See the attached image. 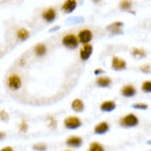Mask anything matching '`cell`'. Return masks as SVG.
I'll return each mask as SVG.
<instances>
[{
  "instance_id": "cell-1",
  "label": "cell",
  "mask_w": 151,
  "mask_h": 151,
  "mask_svg": "<svg viewBox=\"0 0 151 151\" xmlns=\"http://www.w3.org/2000/svg\"><path fill=\"white\" fill-rule=\"evenodd\" d=\"M62 43L70 50H75L79 45V40H78V36H76L73 33H69V35H65L63 37Z\"/></svg>"
},
{
  "instance_id": "cell-2",
  "label": "cell",
  "mask_w": 151,
  "mask_h": 151,
  "mask_svg": "<svg viewBox=\"0 0 151 151\" xmlns=\"http://www.w3.org/2000/svg\"><path fill=\"white\" fill-rule=\"evenodd\" d=\"M7 86H8L10 90L16 91V90L20 89L21 86H22V80H21V78L18 75L12 74L7 79Z\"/></svg>"
},
{
  "instance_id": "cell-3",
  "label": "cell",
  "mask_w": 151,
  "mask_h": 151,
  "mask_svg": "<svg viewBox=\"0 0 151 151\" xmlns=\"http://www.w3.org/2000/svg\"><path fill=\"white\" fill-rule=\"evenodd\" d=\"M138 118L134 114H128L124 116L122 120H120V124L124 127H134L138 124Z\"/></svg>"
},
{
  "instance_id": "cell-4",
  "label": "cell",
  "mask_w": 151,
  "mask_h": 151,
  "mask_svg": "<svg viewBox=\"0 0 151 151\" xmlns=\"http://www.w3.org/2000/svg\"><path fill=\"white\" fill-rule=\"evenodd\" d=\"M65 126L69 129H77L82 125V121L77 116H69L65 120Z\"/></svg>"
},
{
  "instance_id": "cell-5",
  "label": "cell",
  "mask_w": 151,
  "mask_h": 151,
  "mask_svg": "<svg viewBox=\"0 0 151 151\" xmlns=\"http://www.w3.org/2000/svg\"><path fill=\"white\" fill-rule=\"evenodd\" d=\"M93 38V33L90 29H83L79 32L78 35V40H79V42L83 43V45H88L90 43V41Z\"/></svg>"
},
{
  "instance_id": "cell-6",
  "label": "cell",
  "mask_w": 151,
  "mask_h": 151,
  "mask_svg": "<svg viewBox=\"0 0 151 151\" xmlns=\"http://www.w3.org/2000/svg\"><path fill=\"white\" fill-rule=\"evenodd\" d=\"M41 17L43 18V20L47 21V22H52V21L57 18V11H55V9L53 8V7L47 8L45 10L42 11Z\"/></svg>"
},
{
  "instance_id": "cell-7",
  "label": "cell",
  "mask_w": 151,
  "mask_h": 151,
  "mask_svg": "<svg viewBox=\"0 0 151 151\" xmlns=\"http://www.w3.org/2000/svg\"><path fill=\"white\" fill-rule=\"evenodd\" d=\"M92 53H93V45L90 43L84 45L80 50V58L82 60H87L92 55Z\"/></svg>"
},
{
  "instance_id": "cell-8",
  "label": "cell",
  "mask_w": 151,
  "mask_h": 151,
  "mask_svg": "<svg viewBox=\"0 0 151 151\" xmlns=\"http://www.w3.org/2000/svg\"><path fill=\"white\" fill-rule=\"evenodd\" d=\"M126 62L123 58H120L118 57H114L112 58V68L116 70H121L126 69Z\"/></svg>"
},
{
  "instance_id": "cell-9",
  "label": "cell",
  "mask_w": 151,
  "mask_h": 151,
  "mask_svg": "<svg viewBox=\"0 0 151 151\" xmlns=\"http://www.w3.org/2000/svg\"><path fill=\"white\" fill-rule=\"evenodd\" d=\"M77 7V1L76 0H67L62 4V10L65 13H70Z\"/></svg>"
},
{
  "instance_id": "cell-10",
  "label": "cell",
  "mask_w": 151,
  "mask_h": 151,
  "mask_svg": "<svg viewBox=\"0 0 151 151\" xmlns=\"http://www.w3.org/2000/svg\"><path fill=\"white\" fill-rule=\"evenodd\" d=\"M83 144V139L79 136H70L67 139V145L70 147H80Z\"/></svg>"
},
{
  "instance_id": "cell-11",
  "label": "cell",
  "mask_w": 151,
  "mask_h": 151,
  "mask_svg": "<svg viewBox=\"0 0 151 151\" xmlns=\"http://www.w3.org/2000/svg\"><path fill=\"white\" fill-rule=\"evenodd\" d=\"M122 26H123V23L122 22H113L112 24L108 26V30L110 31L111 33H113V35H120V33H122Z\"/></svg>"
},
{
  "instance_id": "cell-12",
  "label": "cell",
  "mask_w": 151,
  "mask_h": 151,
  "mask_svg": "<svg viewBox=\"0 0 151 151\" xmlns=\"http://www.w3.org/2000/svg\"><path fill=\"white\" fill-rule=\"evenodd\" d=\"M100 108H101V110L104 112H111V111L115 110L116 103L114 101H111V100L105 101L101 104V107H100Z\"/></svg>"
},
{
  "instance_id": "cell-13",
  "label": "cell",
  "mask_w": 151,
  "mask_h": 151,
  "mask_svg": "<svg viewBox=\"0 0 151 151\" xmlns=\"http://www.w3.org/2000/svg\"><path fill=\"white\" fill-rule=\"evenodd\" d=\"M121 93H122L123 96H125V97H132L136 94V89L132 86V85H126V86H124L122 88Z\"/></svg>"
},
{
  "instance_id": "cell-14",
  "label": "cell",
  "mask_w": 151,
  "mask_h": 151,
  "mask_svg": "<svg viewBox=\"0 0 151 151\" xmlns=\"http://www.w3.org/2000/svg\"><path fill=\"white\" fill-rule=\"evenodd\" d=\"M109 130V123L108 122H101L98 125L95 126L94 131L96 134H105Z\"/></svg>"
},
{
  "instance_id": "cell-15",
  "label": "cell",
  "mask_w": 151,
  "mask_h": 151,
  "mask_svg": "<svg viewBox=\"0 0 151 151\" xmlns=\"http://www.w3.org/2000/svg\"><path fill=\"white\" fill-rule=\"evenodd\" d=\"M47 52V47L45 43H37L35 47V53L37 57H43Z\"/></svg>"
},
{
  "instance_id": "cell-16",
  "label": "cell",
  "mask_w": 151,
  "mask_h": 151,
  "mask_svg": "<svg viewBox=\"0 0 151 151\" xmlns=\"http://www.w3.org/2000/svg\"><path fill=\"white\" fill-rule=\"evenodd\" d=\"M29 35H30V32H29V30H27L26 28L24 27H20L17 29V31H16V36H17V38L19 40H27L29 37Z\"/></svg>"
},
{
  "instance_id": "cell-17",
  "label": "cell",
  "mask_w": 151,
  "mask_h": 151,
  "mask_svg": "<svg viewBox=\"0 0 151 151\" xmlns=\"http://www.w3.org/2000/svg\"><path fill=\"white\" fill-rule=\"evenodd\" d=\"M85 104L81 99H75L72 103V109L76 112H82L84 111Z\"/></svg>"
},
{
  "instance_id": "cell-18",
  "label": "cell",
  "mask_w": 151,
  "mask_h": 151,
  "mask_svg": "<svg viewBox=\"0 0 151 151\" xmlns=\"http://www.w3.org/2000/svg\"><path fill=\"white\" fill-rule=\"evenodd\" d=\"M111 79L109 77H99L98 79H97V85H98L99 87H109L111 85Z\"/></svg>"
},
{
  "instance_id": "cell-19",
  "label": "cell",
  "mask_w": 151,
  "mask_h": 151,
  "mask_svg": "<svg viewBox=\"0 0 151 151\" xmlns=\"http://www.w3.org/2000/svg\"><path fill=\"white\" fill-rule=\"evenodd\" d=\"M131 53H132L133 57H135L137 58H142L146 57V52L144 50H142V48L134 47L132 50V52H131Z\"/></svg>"
},
{
  "instance_id": "cell-20",
  "label": "cell",
  "mask_w": 151,
  "mask_h": 151,
  "mask_svg": "<svg viewBox=\"0 0 151 151\" xmlns=\"http://www.w3.org/2000/svg\"><path fill=\"white\" fill-rule=\"evenodd\" d=\"M89 151H105L104 146L102 144H100L98 142H93L90 145Z\"/></svg>"
},
{
  "instance_id": "cell-21",
  "label": "cell",
  "mask_w": 151,
  "mask_h": 151,
  "mask_svg": "<svg viewBox=\"0 0 151 151\" xmlns=\"http://www.w3.org/2000/svg\"><path fill=\"white\" fill-rule=\"evenodd\" d=\"M47 148V146L45 143H35L33 145V149H35L36 151H45Z\"/></svg>"
},
{
  "instance_id": "cell-22",
  "label": "cell",
  "mask_w": 151,
  "mask_h": 151,
  "mask_svg": "<svg viewBox=\"0 0 151 151\" xmlns=\"http://www.w3.org/2000/svg\"><path fill=\"white\" fill-rule=\"evenodd\" d=\"M142 91L145 93H151V81H146L142 84Z\"/></svg>"
},
{
  "instance_id": "cell-23",
  "label": "cell",
  "mask_w": 151,
  "mask_h": 151,
  "mask_svg": "<svg viewBox=\"0 0 151 151\" xmlns=\"http://www.w3.org/2000/svg\"><path fill=\"white\" fill-rule=\"evenodd\" d=\"M131 5H132V3H131L130 1H122L120 2V7L124 10H129V9L131 8Z\"/></svg>"
},
{
  "instance_id": "cell-24",
  "label": "cell",
  "mask_w": 151,
  "mask_h": 151,
  "mask_svg": "<svg viewBox=\"0 0 151 151\" xmlns=\"http://www.w3.org/2000/svg\"><path fill=\"white\" fill-rule=\"evenodd\" d=\"M140 70L145 74H151V65H144L140 67Z\"/></svg>"
},
{
  "instance_id": "cell-25",
  "label": "cell",
  "mask_w": 151,
  "mask_h": 151,
  "mask_svg": "<svg viewBox=\"0 0 151 151\" xmlns=\"http://www.w3.org/2000/svg\"><path fill=\"white\" fill-rule=\"evenodd\" d=\"M9 119V115L4 110H0V120L7 121Z\"/></svg>"
},
{
  "instance_id": "cell-26",
  "label": "cell",
  "mask_w": 151,
  "mask_h": 151,
  "mask_svg": "<svg viewBox=\"0 0 151 151\" xmlns=\"http://www.w3.org/2000/svg\"><path fill=\"white\" fill-rule=\"evenodd\" d=\"M133 108L140 109V110H145V109H147V108H148V105H146V104H141V103L133 104Z\"/></svg>"
},
{
  "instance_id": "cell-27",
  "label": "cell",
  "mask_w": 151,
  "mask_h": 151,
  "mask_svg": "<svg viewBox=\"0 0 151 151\" xmlns=\"http://www.w3.org/2000/svg\"><path fill=\"white\" fill-rule=\"evenodd\" d=\"M28 129V125L26 122H24V121H22V122L20 123V126H19V130H20V132H24L25 133L26 131H27Z\"/></svg>"
},
{
  "instance_id": "cell-28",
  "label": "cell",
  "mask_w": 151,
  "mask_h": 151,
  "mask_svg": "<svg viewBox=\"0 0 151 151\" xmlns=\"http://www.w3.org/2000/svg\"><path fill=\"white\" fill-rule=\"evenodd\" d=\"M48 126H50L52 129H55V127H57V121H55L52 117H50V123L48 124Z\"/></svg>"
},
{
  "instance_id": "cell-29",
  "label": "cell",
  "mask_w": 151,
  "mask_h": 151,
  "mask_svg": "<svg viewBox=\"0 0 151 151\" xmlns=\"http://www.w3.org/2000/svg\"><path fill=\"white\" fill-rule=\"evenodd\" d=\"M0 151H14V149L11 146H5V147H3Z\"/></svg>"
},
{
  "instance_id": "cell-30",
  "label": "cell",
  "mask_w": 151,
  "mask_h": 151,
  "mask_svg": "<svg viewBox=\"0 0 151 151\" xmlns=\"http://www.w3.org/2000/svg\"><path fill=\"white\" fill-rule=\"evenodd\" d=\"M102 73H103V70H101V69H97V70H95L94 74H95V75H99V74H102Z\"/></svg>"
},
{
  "instance_id": "cell-31",
  "label": "cell",
  "mask_w": 151,
  "mask_h": 151,
  "mask_svg": "<svg viewBox=\"0 0 151 151\" xmlns=\"http://www.w3.org/2000/svg\"><path fill=\"white\" fill-rule=\"evenodd\" d=\"M5 137H6V134L5 133H4V132H0V140L4 139Z\"/></svg>"
},
{
  "instance_id": "cell-32",
  "label": "cell",
  "mask_w": 151,
  "mask_h": 151,
  "mask_svg": "<svg viewBox=\"0 0 151 151\" xmlns=\"http://www.w3.org/2000/svg\"><path fill=\"white\" fill-rule=\"evenodd\" d=\"M65 151H70V150H65Z\"/></svg>"
}]
</instances>
